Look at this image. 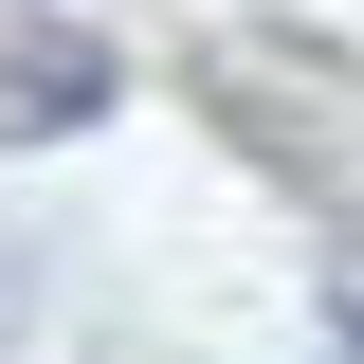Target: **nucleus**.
Wrapping results in <instances>:
<instances>
[{
    "instance_id": "1",
    "label": "nucleus",
    "mask_w": 364,
    "mask_h": 364,
    "mask_svg": "<svg viewBox=\"0 0 364 364\" xmlns=\"http://www.w3.org/2000/svg\"><path fill=\"white\" fill-rule=\"evenodd\" d=\"M200 91H219V128L255 146L273 182H346L364 164V55L310 37V18H237V37L200 55Z\"/></svg>"
},
{
    "instance_id": "2",
    "label": "nucleus",
    "mask_w": 364,
    "mask_h": 364,
    "mask_svg": "<svg viewBox=\"0 0 364 364\" xmlns=\"http://www.w3.org/2000/svg\"><path fill=\"white\" fill-rule=\"evenodd\" d=\"M109 37H73V18H18V37H0V146H55V128H91V109H109Z\"/></svg>"
},
{
    "instance_id": "3",
    "label": "nucleus",
    "mask_w": 364,
    "mask_h": 364,
    "mask_svg": "<svg viewBox=\"0 0 364 364\" xmlns=\"http://www.w3.org/2000/svg\"><path fill=\"white\" fill-rule=\"evenodd\" d=\"M328 328H346V364H364V237L328 255Z\"/></svg>"
}]
</instances>
